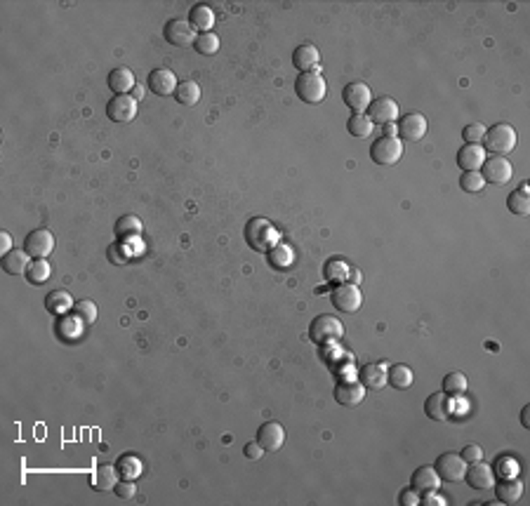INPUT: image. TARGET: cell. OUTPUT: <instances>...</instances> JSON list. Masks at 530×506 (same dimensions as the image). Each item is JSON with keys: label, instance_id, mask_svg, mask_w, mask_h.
Here are the masks:
<instances>
[{"label": "cell", "instance_id": "obj_13", "mask_svg": "<svg viewBox=\"0 0 530 506\" xmlns=\"http://www.w3.org/2000/svg\"><path fill=\"white\" fill-rule=\"evenodd\" d=\"M368 118L373 125H394L398 121V104L391 97H377L368 106Z\"/></svg>", "mask_w": 530, "mask_h": 506}, {"label": "cell", "instance_id": "obj_22", "mask_svg": "<svg viewBox=\"0 0 530 506\" xmlns=\"http://www.w3.org/2000/svg\"><path fill=\"white\" fill-rule=\"evenodd\" d=\"M189 24L194 26L196 33H210L214 26V10L205 3L194 5L189 10Z\"/></svg>", "mask_w": 530, "mask_h": 506}, {"label": "cell", "instance_id": "obj_20", "mask_svg": "<svg viewBox=\"0 0 530 506\" xmlns=\"http://www.w3.org/2000/svg\"><path fill=\"white\" fill-rule=\"evenodd\" d=\"M320 62V52L316 45L305 43L300 47H295L293 52V67L300 71V73H307V71H316Z\"/></svg>", "mask_w": 530, "mask_h": 506}, {"label": "cell", "instance_id": "obj_5", "mask_svg": "<svg viewBox=\"0 0 530 506\" xmlns=\"http://www.w3.org/2000/svg\"><path fill=\"white\" fill-rule=\"evenodd\" d=\"M309 337H311L316 344L335 342V339L344 337V325L330 313L316 315V318L311 320V325H309Z\"/></svg>", "mask_w": 530, "mask_h": 506}, {"label": "cell", "instance_id": "obj_49", "mask_svg": "<svg viewBox=\"0 0 530 506\" xmlns=\"http://www.w3.org/2000/svg\"><path fill=\"white\" fill-rule=\"evenodd\" d=\"M398 504H403V506H418V504H420V492L415 490L413 485L406 487V490H401V495H398Z\"/></svg>", "mask_w": 530, "mask_h": 506}, {"label": "cell", "instance_id": "obj_6", "mask_svg": "<svg viewBox=\"0 0 530 506\" xmlns=\"http://www.w3.org/2000/svg\"><path fill=\"white\" fill-rule=\"evenodd\" d=\"M467 466L469 464L460 455H455V452H443L434 462V469H436V473L441 476L443 483H460V480H464Z\"/></svg>", "mask_w": 530, "mask_h": 506}, {"label": "cell", "instance_id": "obj_45", "mask_svg": "<svg viewBox=\"0 0 530 506\" xmlns=\"http://www.w3.org/2000/svg\"><path fill=\"white\" fill-rule=\"evenodd\" d=\"M74 313L78 315L85 325H92L94 320H97V304H94L92 299H80L78 304H76Z\"/></svg>", "mask_w": 530, "mask_h": 506}, {"label": "cell", "instance_id": "obj_33", "mask_svg": "<svg viewBox=\"0 0 530 506\" xmlns=\"http://www.w3.org/2000/svg\"><path fill=\"white\" fill-rule=\"evenodd\" d=\"M142 231H144L142 219L135 217V214H123L116 222V236L121 238V241H132V238L142 236Z\"/></svg>", "mask_w": 530, "mask_h": 506}, {"label": "cell", "instance_id": "obj_31", "mask_svg": "<svg viewBox=\"0 0 530 506\" xmlns=\"http://www.w3.org/2000/svg\"><path fill=\"white\" fill-rule=\"evenodd\" d=\"M386 382H389L394 389H401L406 391L413 386L415 382V374L413 370H410L408 365H403V363H398V365H391L389 370H386Z\"/></svg>", "mask_w": 530, "mask_h": 506}, {"label": "cell", "instance_id": "obj_11", "mask_svg": "<svg viewBox=\"0 0 530 506\" xmlns=\"http://www.w3.org/2000/svg\"><path fill=\"white\" fill-rule=\"evenodd\" d=\"M139 101H137L132 94H113V99L106 104V116L111 118L113 123H132L137 118V111H139Z\"/></svg>", "mask_w": 530, "mask_h": 506}, {"label": "cell", "instance_id": "obj_9", "mask_svg": "<svg viewBox=\"0 0 530 506\" xmlns=\"http://www.w3.org/2000/svg\"><path fill=\"white\" fill-rule=\"evenodd\" d=\"M55 250V236L47 229H33L31 234L24 238V252L31 259H47Z\"/></svg>", "mask_w": 530, "mask_h": 506}, {"label": "cell", "instance_id": "obj_35", "mask_svg": "<svg viewBox=\"0 0 530 506\" xmlns=\"http://www.w3.org/2000/svg\"><path fill=\"white\" fill-rule=\"evenodd\" d=\"M24 276H26V281L31 283V285L47 283V281H50V276H52L50 261H47V259H31V264H28V269H26Z\"/></svg>", "mask_w": 530, "mask_h": 506}, {"label": "cell", "instance_id": "obj_17", "mask_svg": "<svg viewBox=\"0 0 530 506\" xmlns=\"http://www.w3.org/2000/svg\"><path fill=\"white\" fill-rule=\"evenodd\" d=\"M425 412L429 419L434 421H450L452 419V405H450V396L445 391H436L425 401Z\"/></svg>", "mask_w": 530, "mask_h": 506}, {"label": "cell", "instance_id": "obj_28", "mask_svg": "<svg viewBox=\"0 0 530 506\" xmlns=\"http://www.w3.org/2000/svg\"><path fill=\"white\" fill-rule=\"evenodd\" d=\"M45 308L55 315H67L74 308V297L67 290H52L45 297Z\"/></svg>", "mask_w": 530, "mask_h": 506}, {"label": "cell", "instance_id": "obj_18", "mask_svg": "<svg viewBox=\"0 0 530 506\" xmlns=\"http://www.w3.org/2000/svg\"><path fill=\"white\" fill-rule=\"evenodd\" d=\"M257 443L264 448V452H276L283 448L285 443V428L278 421H266L257 431Z\"/></svg>", "mask_w": 530, "mask_h": 506}, {"label": "cell", "instance_id": "obj_4", "mask_svg": "<svg viewBox=\"0 0 530 506\" xmlns=\"http://www.w3.org/2000/svg\"><path fill=\"white\" fill-rule=\"evenodd\" d=\"M370 158L377 165H396L403 158V141L398 137H379L377 141H373L370 146Z\"/></svg>", "mask_w": 530, "mask_h": 506}, {"label": "cell", "instance_id": "obj_46", "mask_svg": "<svg viewBox=\"0 0 530 506\" xmlns=\"http://www.w3.org/2000/svg\"><path fill=\"white\" fill-rule=\"evenodd\" d=\"M460 457L467 464H476V462L484 460V448H481V445H476V443H469V445H464V450L460 452Z\"/></svg>", "mask_w": 530, "mask_h": 506}, {"label": "cell", "instance_id": "obj_51", "mask_svg": "<svg viewBox=\"0 0 530 506\" xmlns=\"http://www.w3.org/2000/svg\"><path fill=\"white\" fill-rule=\"evenodd\" d=\"M12 252V236L8 231H0V254Z\"/></svg>", "mask_w": 530, "mask_h": 506}, {"label": "cell", "instance_id": "obj_52", "mask_svg": "<svg viewBox=\"0 0 530 506\" xmlns=\"http://www.w3.org/2000/svg\"><path fill=\"white\" fill-rule=\"evenodd\" d=\"M347 281H349L351 285H359V283L363 281V273H361V271H354V269H351V271H349V278H347Z\"/></svg>", "mask_w": 530, "mask_h": 506}, {"label": "cell", "instance_id": "obj_48", "mask_svg": "<svg viewBox=\"0 0 530 506\" xmlns=\"http://www.w3.org/2000/svg\"><path fill=\"white\" fill-rule=\"evenodd\" d=\"M420 504L422 506H445L443 495H438V490H427V492H420Z\"/></svg>", "mask_w": 530, "mask_h": 506}, {"label": "cell", "instance_id": "obj_32", "mask_svg": "<svg viewBox=\"0 0 530 506\" xmlns=\"http://www.w3.org/2000/svg\"><path fill=\"white\" fill-rule=\"evenodd\" d=\"M349 264L344 261L342 257H330L323 264V276H325V281L327 283H347V278H349Z\"/></svg>", "mask_w": 530, "mask_h": 506}, {"label": "cell", "instance_id": "obj_50", "mask_svg": "<svg viewBox=\"0 0 530 506\" xmlns=\"http://www.w3.org/2000/svg\"><path fill=\"white\" fill-rule=\"evenodd\" d=\"M243 455H246L250 462H259L262 457H264V448L255 440V443H248L246 448H243Z\"/></svg>", "mask_w": 530, "mask_h": 506}, {"label": "cell", "instance_id": "obj_19", "mask_svg": "<svg viewBox=\"0 0 530 506\" xmlns=\"http://www.w3.org/2000/svg\"><path fill=\"white\" fill-rule=\"evenodd\" d=\"M486 158L488 153L481 144H464L460 151H457V165H460L464 172H479Z\"/></svg>", "mask_w": 530, "mask_h": 506}, {"label": "cell", "instance_id": "obj_23", "mask_svg": "<svg viewBox=\"0 0 530 506\" xmlns=\"http://www.w3.org/2000/svg\"><path fill=\"white\" fill-rule=\"evenodd\" d=\"M493 490H495V497L499 499V504H514L519 502L523 495V483L519 478H499V483L495 480Z\"/></svg>", "mask_w": 530, "mask_h": 506}, {"label": "cell", "instance_id": "obj_29", "mask_svg": "<svg viewBox=\"0 0 530 506\" xmlns=\"http://www.w3.org/2000/svg\"><path fill=\"white\" fill-rule=\"evenodd\" d=\"M28 264H31V257L24 250H12V252L3 254V271L10 276H24Z\"/></svg>", "mask_w": 530, "mask_h": 506}, {"label": "cell", "instance_id": "obj_26", "mask_svg": "<svg viewBox=\"0 0 530 506\" xmlns=\"http://www.w3.org/2000/svg\"><path fill=\"white\" fill-rule=\"evenodd\" d=\"M121 480L118 476V469L111 466V464H102L97 466V471L92 473V487L99 492H109V490H116V483Z\"/></svg>", "mask_w": 530, "mask_h": 506}, {"label": "cell", "instance_id": "obj_42", "mask_svg": "<svg viewBox=\"0 0 530 506\" xmlns=\"http://www.w3.org/2000/svg\"><path fill=\"white\" fill-rule=\"evenodd\" d=\"M507 207L511 210V214L516 217H528L530 214V195L523 191H514L507 198Z\"/></svg>", "mask_w": 530, "mask_h": 506}, {"label": "cell", "instance_id": "obj_34", "mask_svg": "<svg viewBox=\"0 0 530 506\" xmlns=\"http://www.w3.org/2000/svg\"><path fill=\"white\" fill-rule=\"evenodd\" d=\"M347 130L356 139H366V137L373 134L375 125L370 118H368V113H351V118L347 121Z\"/></svg>", "mask_w": 530, "mask_h": 506}, {"label": "cell", "instance_id": "obj_3", "mask_svg": "<svg viewBox=\"0 0 530 506\" xmlns=\"http://www.w3.org/2000/svg\"><path fill=\"white\" fill-rule=\"evenodd\" d=\"M273 226L266 217H255L250 219L248 226H246V241L248 245L257 252H269L271 250V243H273Z\"/></svg>", "mask_w": 530, "mask_h": 506}, {"label": "cell", "instance_id": "obj_44", "mask_svg": "<svg viewBox=\"0 0 530 506\" xmlns=\"http://www.w3.org/2000/svg\"><path fill=\"white\" fill-rule=\"evenodd\" d=\"M486 125L484 123H469L467 128L462 130V139L467 144H481L484 146V139H486Z\"/></svg>", "mask_w": 530, "mask_h": 506}, {"label": "cell", "instance_id": "obj_38", "mask_svg": "<svg viewBox=\"0 0 530 506\" xmlns=\"http://www.w3.org/2000/svg\"><path fill=\"white\" fill-rule=\"evenodd\" d=\"M443 391L448 396H462L464 391H467V386H469V379H467V374L464 372H460V370H455V372H448L443 377Z\"/></svg>", "mask_w": 530, "mask_h": 506}, {"label": "cell", "instance_id": "obj_10", "mask_svg": "<svg viewBox=\"0 0 530 506\" xmlns=\"http://www.w3.org/2000/svg\"><path fill=\"white\" fill-rule=\"evenodd\" d=\"M427 118L422 113H406L396 123V137L401 141H422L427 134Z\"/></svg>", "mask_w": 530, "mask_h": 506}, {"label": "cell", "instance_id": "obj_30", "mask_svg": "<svg viewBox=\"0 0 530 506\" xmlns=\"http://www.w3.org/2000/svg\"><path fill=\"white\" fill-rule=\"evenodd\" d=\"M116 469H118V476L123 480H137L144 471V464L137 455H121L116 462Z\"/></svg>", "mask_w": 530, "mask_h": 506}, {"label": "cell", "instance_id": "obj_37", "mask_svg": "<svg viewBox=\"0 0 530 506\" xmlns=\"http://www.w3.org/2000/svg\"><path fill=\"white\" fill-rule=\"evenodd\" d=\"M519 460L511 455H502L497 457L495 464H493V473H495V478H516L519 476Z\"/></svg>", "mask_w": 530, "mask_h": 506}, {"label": "cell", "instance_id": "obj_39", "mask_svg": "<svg viewBox=\"0 0 530 506\" xmlns=\"http://www.w3.org/2000/svg\"><path fill=\"white\" fill-rule=\"evenodd\" d=\"M219 35L210 31V33H198V38H196L194 43V50L198 52V55H205V57H212L219 52Z\"/></svg>", "mask_w": 530, "mask_h": 506}, {"label": "cell", "instance_id": "obj_14", "mask_svg": "<svg viewBox=\"0 0 530 506\" xmlns=\"http://www.w3.org/2000/svg\"><path fill=\"white\" fill-rule=\"evenodd\" d=\"M342 99L354 113H366L368 106L373 104V90L366 82H349L342 92Z\"/></svg>", "mask_w": 530, "mask_h": 506}, {"label": "cell", "instance_id": "obj_1", "mask_svg": "<svg viewBox=\"0 0 530 506\" xmlns=\"http://www.w3.org/2000/svg\"><path fill=\"white\" fill-rule=\"evenodd\" d=\"M484 148L486 153L490 151V156H507L516 148V130L509 123H495L486 130Z\"/></svg>", "mask_w": 530, "mask_h": 506}, {"label": "cell", "instance_id": "obj_12", "mask_svg": "<svg viewBox=\"0 0 530 506\" xmlns=\"http://www.w3.org/2000/svg\"><path fill=\"white\" fill-rule=\"evenodd\" d=\"M165 40L175 47H194L198 33L194 31V26L187 19H170L163 28Z\"/></svg>", "mask_w": 530, "mask_h": 506}, {"label": "cell", "instance_id": "obj_27", "mask_svg": "<svg viewBox=\"0 0 530 506\" xmlns=\"http://www.w3.org/2000/svg\"><path fill=\"white\" fill-rule=\"evenodd\" d=\"M441 483H443V480H441V476L436 473V469L434 466H420L418 471L413 473V480H410V485H413L418 492L438 490Z\"/></svg>", "mask_w": 530, "mask_h": 506}, {"label": "cell", "instance_id": "obj_47", "mask_svg": "<svg viewBox=\"0 0 530 506\" xmlns=\"http://www.w3.org/2000/svg\"><path fill=\"white\" fill-rule=\"evenodd\" d=\"M116 495L121 497V499H135V495H137V483L135 480H118L116 483Z\"/></svg>", "mask_w": 530, "mask_h": 506}, {"label": "cell", "instance_id": "obj_15", "mask_svg": "<svg viewBox=\"0 0 530 506\" xmlns=\"http://www.w3.org/2000/svg\"><path fill=\"white\" fill-rule=\"evenodd\" d=\"M464 480H467V485L474 487V490H493V485H495V473H493L490 464H486L481 460L476 464H469L467 473H464Z\"/></svg>", "mask_w": 530, "mask_h": 506}, {"label": "cell", "instance_id": "obj_41", "mask_svg": "<svg viewBox=\"0 0 530 506\" xmlns=\"http://www.w3.org/2000/svg\"><path fill=\"white\" fill-rule=\"evenodd\" d=\"M266 259H269V264L273 266V269H288L290 264H293V250H290L288 245H276L271 247L269 252H266Z\"/></svg>", "mask_w": 530, "mask_h": 506}, {"label": "cell", "instance_id": "obj_36", "mask_svg": "<svg viewBox=\"0 0 530 506\" xmlns=\"http://www.w3.org/2000/svg\"><path fill=\"white\" fill-rule=\"evenodd\" d=\"M175 99L184 106H196L200 101V85L196 80H184L177 85Z\"/></svg>", "mask_w": 530, "mask_h": 506}, {"label": "cell", "instance_id": "obj_24", "mask_svg": "<svg viewBox=\"0 0 530 506\" xmlns=\"http://www.w3.org/2000/svg\"><path fill=\"white\" fill-rule=\"evenodd\" d=\"M135 85L137 78L128 67H118L109 73V87L113 90V94H130L135 90Z\"/></svg>", "mask_w": 530, "mask_h": 506}, {"label": "cell", "instance_id": "obj_16", "mask_svg": "<svg viewBox=\"0 0 530 506\" xmlns=\"http://www.w3.org/2000/svg\"><path fill=\"white\" fill-rule=\"evenodd\" d=\"M146 82L158 97H170V94L177 92V85H180L175 71H170V69H153L151 73H148Z\"/></svg>", "mask_w": 530, "mask_h": 506}, {"label": "cell", "instance_id": "obj_43", "mask_svg": "<svg viewBox=\"0 0 530 506\" xmlns=\"http://www.w3.org/2000/svg\"><path fill=\"white\" fill-rule=\"evenodd\" d=\"M484 186H486V180L481 172H462L460 189L464 193H479V191H484Z\"/></svg>", "mask_w": 530, "mask_h": 506}, {"label": "cell", "instance_id": "obj_7", "mask_svg": "<svg viewBox=\"0 0 530 506\" xmlns=\"http://www.w3.org/2000/svg\"><path fill=\"white\" fill-rule=\"evenodd\" d=\"M330 299H332V306L342 313H356L359 308L363 306V293L359 285H351V283H339L335 285V290L330 293Z\"/></svg>", "mask_w": 530, "mask_h": 506}, {"label": "cell", "instance_id": "obj_25", "mask_svg": "<svg viewBox=\"0 0 530 506\" xmlns=\"http://www.w3.org/2000/svg\"><path fill=\"white\" fill-rule=\"evenodd\" d=\"M386 365H379V363H368V365L361 367L359 372V382L366 386V389L379 391L386 384Z\"/></svg>", "mask_w": 530, "mask_h": 506}, {"label": "cell", "instance_id": "obj_53", "mask_svg": "<svg viewBox=\"0 0 530 506\" xmlns=\"http://www.w3.org/2000/svg\"><path fill=\"white\" fill-rule=\"evenodd\" d=\"M132 97H135L137 101H139L142 97H144V87H142L139 82H137V85H135V90H132Z\"/></svg>", "mask_w": 530, "mask_h": 506}, {"label": "cell", "instance_id": "obj_54", "mask_svg": "<svg viewBox=\"0 0 530 506\" xmlns=\"http://www.w3.org/2000/svg\"><path fill=\"white\" fill-rule=\"evenodd\" d=\"M528 410H530V408H528V405H526V408H523V412H521V424H523V426H526V428L530 426V424H528Z\"/></svg>", "mask_w": 530, "mask_h": 506}, {"label": "cell", "instance_id": "obj_2", "mask_svg": "<svg viewBox=\"0 0 530 506\" xmlns=\"http://www.w3.org/2000/svg\"><path fill=\"white\" fill-rule=\"evenodd\" d=\"M295 92L305 104H320L327 94V82L318 71H307V73L297 76Z\"/></svg>", "mask_w": 530, "mask_h": 506}, {"label": "cell", "instance_id": "obj_21", "mask_svg": "<svg viewBox=\"0 0 530 506\" xmlns=\"http://www.w3.org/2000/svg\"><path fill=\"white\" fill-rule=\"evenodd\" d=\"M366 386L361 382H342L339 386H335V401L339 405H347V408H356L366 401Z\"/></svg>", "mask_w": 530, "mask_h": 506}, {"label": "cell", "instance_id": "obj_8", "mask_svg": "<svg viewBox=\"0 0 530 506\" xmlns=\"http://www.w3.org/2000/svg\"><path fill=\"white\" fill-rule=\"evenodd\" d=\"M479 172L484 175L486 184H497V186L507 184L511 177H514V168H511V160L507 156H490V158H486Z\"/></svg>", "mask_w": 530, "mask_h": 506}, {"label": "cell", "instance_id": "obj_40", "mask_svg": "<svg viewBox=\"0 0 530 506\" xmlns=\"http://www.w3.org/2000/svg\"><path fill=\"white\" fill-rule=\"evenodd\" d=\"M83 320L78 318V315H62V323L57 325L59 335H62L64 339H78L83 335Z\"/></svg>", "mask_w": 530, "mask_h": 506}]
</instances>
